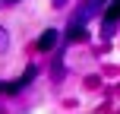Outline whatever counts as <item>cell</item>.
I'll list each match as a JSON object with an SVG mask.
<instances>
[{"instance_id":"6da1fadb","label":"cell","mask_w":120,"mask_h":114,"mask_svg":"<svg viewBox=\"0 0 120 114\" xmlns=\"http://www.w3.org/2000/svg\"><path fill=\"white\" fill-rule=\"evenodd\" d=\"M54 44H57V32H54V29L41 32V38H38V51H51Z\"/></svg>"},{"instance_id":"7a4b0ae2","label":"cell","mask_w":120,"mask_h":114,"mask_svg":"<svg viewBox=\"0 0 120 114\" xmlns=\"http://www.w3.org/2000/svg\"><path fill=\"white\" fill-rule=\"evenodd\" d=\"M104 19H108V22H114V19H120V0H114V3L108 6V13H104Z\"/></svg>"}]
</instances>
